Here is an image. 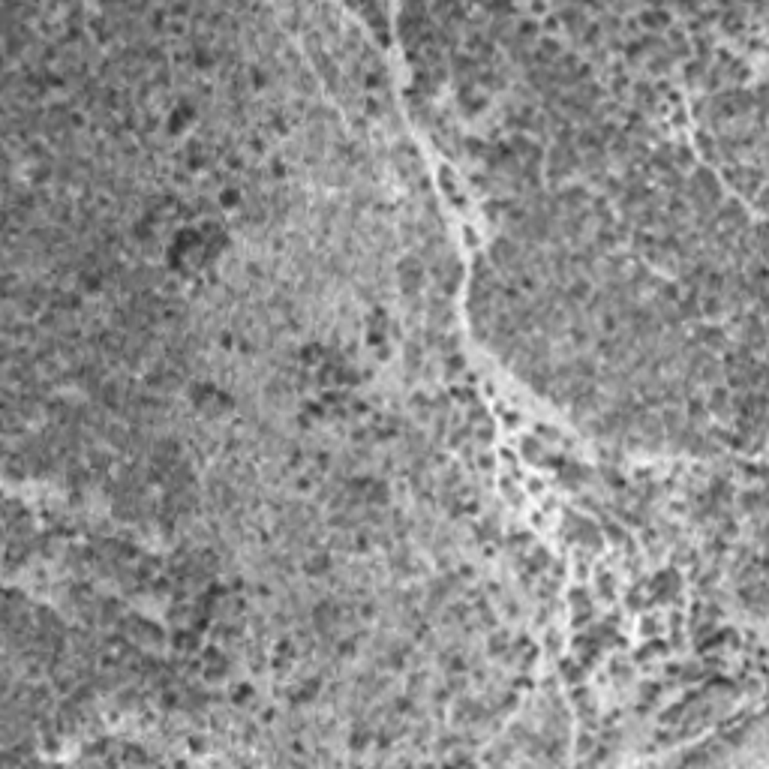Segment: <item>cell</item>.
<instances>
[{
    "mask_svg": "<svg viewBox=\"0 0 769 769\" xmlns=\"http://www.w3.org/2000/svg\"><path fill=\"white\" fill-rule=\"evenodd\" d=\"M421 265L415 262V258H406V262L400 265V282H403V289L409 292V295H415L418 289H421Z\"/></svg>",
    "mask_w": 769,
    "mask_h": 769,
    "instance_id": "1",
    "label": "cell"
}]
</instances>
